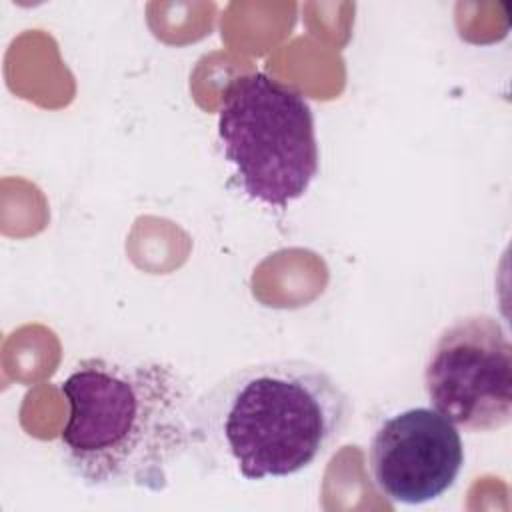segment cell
Segmentation results:
<instances>
[{
	"mask_svg": "<svg viewBox=\"0 0 512 512\" xmlns=\"http://www.w3.org/2000/svg\"><path fill=\"white\" fill-rule=\"evenodd\" d=\"M68 420L62 462L88 488L164 492L192 446L194 396L186 378L152 358L90 356L62 380Z\"/></svg>",
	"mask_w": 512,
	"mask_h": 512,
	"instance_id": "cell-1",
	"label": "cell"
},
{
	"mask_svg": "<svg viewBox=\"0 0 512 512\" xmlns=\"http://www.w3.org/2000/svg\"><path fill=\"white\" fill-rule=\"evenodd\" d=\"M352 410L348 392L316 362L248 364L194 400L190 452L226 476H292L330 452Z\"/></svg>",
	"mask_w": 512,
	"mask_h": 512,
	"instance_id": "cell-2",
	"label": "cell"
},
{
	"mask_svg": "<svg viewBox=\"0 0 512 512\" xmlns=\"http://www.w3.org/2000/svg\"><path fill=\"white\" fill-rule=\"evenodd\" d=\"M218 138L242 192L284 208L318 176L314 112L304 94L266 72L232 78L218 108Z\"/></svg>",
	"mask_w": 512,
	"mask_h": 512,
	"instance_id": "cell-3",
	"label": "cell"
},
{
	"mask_svg": "<svg viewBox=\"0 0 512 512\" xmlns=\"http://www.w3.org/2000/svg\"><path fill=\"white\" fill-rule=\"evenodd\" d=\"M434 410L466 432H494L512 420V344L490 314H466L436 338L424 364Z\"/></svg>",
	"mask_w": 512,
	"mask_h": 512,
	"instance_id": "cell-4",
	"label": "cell"
},
{
	"mask_svg": "<svg viewBox=\"0 0 512 512\" xmlns=\"http://www.w3.org/2000/svg\"><path fill=\"white\" fill-rule=\"evenodd\" d=\"M462 466L460 432L428 406L392 414L368 446L372 482L394 504L420 506L440 498L456 484Z\"/></svg>",
	"mask_w": 512,
	"mask_h": 512,
	"instance_id": "cell-5",
	"label": "cell"
}]
</instances>
